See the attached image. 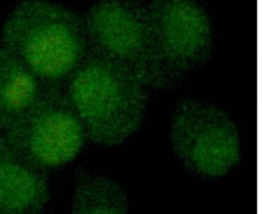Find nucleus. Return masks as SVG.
Segmentation results:
<instances>
[{
	"label": "nucleus",
	"mask_w": 262,
	"mask_h": 214,
	"mask_svg": "<svg viewBox=\"0 0 262 214\" xmlns=\"http://www.w3.org/2000/svg\"><path fill=\"white\" fill-rule=\"evenodd\" d=\"M170 137L177 157L198 174L221 176L238 161L237 129L222 110L211 103L181 101L172 117Z\"/></svg>",
	"instance_id": "nucleus-5"
},
{
	"label": "nucleus",
	"mask_w": 262,
	"mask_h": 214,
	"mask_svg": "<svg viewBox=\"0 0 262 214\" xmlns=\"http://www.w3.org/2000/svg\"><path fill=\"white\" fill-rule=\"evenodd\" d=\"M146 7L158 50L175 76L207 55L210 22L195 0H151Z\"/></svg>",
	"instance_id": "nucleus-6"
},
{
	"label": "nucleus",
	"mask_w": 262,
	"mask_h": 214,
	"mask_svg": "<svg viewBox=\"0 0 262 214\" xmlns=\"http://www.w3.org/2000/svg\"><path fill=\"white\" fill-rule=\"evenodd\" d=\"M1 45L45 87H61L89 52L84 17L50 0H23L9 12Z\"/></svg>",
	"instance_id": "nucleus-1"
},
{
	"label": "nucleus",
	"mask_w": 262,
	"mask_h": 214,
	"mask_svg": "<svg viewBox=\"0 0 262 214\" xmlns=\"http://www.w3.org/2000/svg\"><path fill=\"white\" fill-rule=\"evenodd\" d=\"M128 197L115 180L98 174H79L71 203L74 213H126Z\"/></svg>",
	"instance_id": "nucleus-9"
},
{
	"label": "nucleus",
	"mask_w": 262,
	"mask_h": 214,
	"mask_svg": "<svg viewBox=\"0 0 262 214\" xmlns=\"http://www.w3.org/2000/svg\"><path fill=\"white\" fill-rule=\"evenodd\" d=\"M84 23L89 51L127 68L147 88L164 87L176 77L158 50L146 5L99 0Z\"/></svg>",
	"instance_id": "nucleus-3"
},
{
	"label": "nucleus",
	"mask_w": 262,
	"mask_h": 214,
	"mask_svg": "<svg viewBox=\"0 0 262 214\" xmlns=\"http://www.w3.org/2000/svg\"><path fill=\"white\" fill-rule=\"evenodd\" d=\"M3 134L37 167L66 165L87 139L84 125L61 87H45L35 102Z\"/></svg>",
	"instance_id": "nucleus-4"
},
{
	"label": "nucleus",
	"mask_w": 262,
	"mask_h": 214,
	"mask_svg": "<svg viewBox=\"0 0 262 214\" xmlns=\"http://www.w3.org/2000/svg\"><path fill=\"white\" fill-rule=\"evenodd\" d=\"M43 88L23 61L0 45V133L27 112Z\"/></svg>",
	"instance_id": "nucleus-8"
},
{
	"label": "nucleus",
	"mask_w": 262,
	"mask_h": 214,
	"mask_svg": "<svg viewBox=\"0 0 262 214\" xmlns=\"http://www.w3.org/2000/svg\"><path fill=\"white\" fill-rule=\"evenodd\" d=\"M147 90L130 70L90 51L67 84L87 139L105 146L118 145L138 131Z\"/></svg>",
	"instance_id": "nucleus-2"
},
{
	"label": "nucleus",
	"mask_w": 262,
	"mask_h": 214,
	"mask_svg": "<svg viewBox=\"0 0 262 214\" xmlns=\"http://www.w3.org/2000/svg\"><path fill=\"white\" fill-rule=\"evenodd\" d=\"M50 197L45 170L16 151L0 133V213H36Z\"/></svg>",
	"instance_id": "nucleus-7"
}]
</instances>
